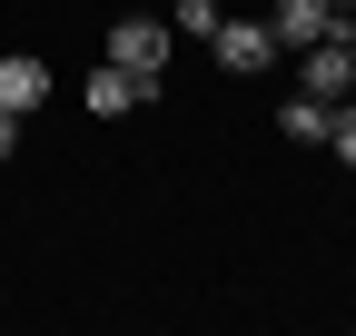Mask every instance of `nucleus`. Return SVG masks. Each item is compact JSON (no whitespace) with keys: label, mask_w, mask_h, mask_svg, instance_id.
<instances>
[{"label":"nucleus","mask_w":356,"mask_h":336,"mask_svg":"<svg viewBox=\"0 0 356 336\" xmlns=\"http://www.w3.org/2000/svg\"><path fill=\"white\" fill-rule=\"evenodd\" d=\"M208 50H218V69H277V30H267V20H218V40H208Z\"/></svg>","instance_id":"2"},{"label":"nucleus","mask_w":356,"mask_h":336,"mask_svg":"<svg viewBox=\"0 0 356 336\" xmlns=\"http://www.w3.org/2000/svg\"><path fill=\"white\" fill-rule=\"evenodd\" d=\"M79 99H89V119H129V109H139V99H159V79H139V69H119V60H109V69H99V79H89V90H79Z\"/></svg>","instance_id":"4"},{"label":"nucleus","mask_w":356,"mask_h":336,"mask_svg":"<svg viewBox=\"0 0 356 336\" xmlns=\"http://www.w3.org/2000/svg\"><path fill=\"white\" fill-rule=\"evenodd\" d=\"M297 90H317V99H346V90H356L346 30H327V40H307V50H297Z\"/></svg>","instance_id":"1"},{"label":"nucleus","mask_w":356,"mask_h":336,"mask_svg":"<svg viewBox=\"0 0 356 336\" xmlns=\"http://www.w3.org/2000/svg\"><path fill=\"white\" fill-rule=\"evenodd\" d=\"M267 30H277V50H307V40H327V0H267Z\"/></svg>","instance_id":"5"},{"label":"nucleus","mask_w":356,"mask_h":336,"mask_svg":"<svg viewBox=\"0 0 356 336\" xmlns=\"http://www.w3.org/2000/svg\"><path fill=\"white\" fill-rule=\"evenodd\" d=\"M10 149H20V119H10V109H0V158H10Z\"/></svg>","instance_id":"10"},{"label":"nucleus","mask_w":356,"mask_h":336,"mask_svg":"<svg viewBox=\"0 0 356 336\" xmlns=\"http://www.w3.org/2000/svg\"><path fill=\"white\" fill-rule=\"evenodd\" d=\"M218 20H228V0H178V10H168V40H218Z\"/></svg>","instance_id":"8"},{"label":"nucleus","mask_w":356,"mask_h":336,"mask_svg":"<svg viewBox=\"0 0 356 336\" xmlns=\"http://www.w3.org/2000/svg\"><path fill=\"white\" fill-rule=\"evenodd\" d=\"M327 119H337V99H317V90H297V99L277 109V129H287L297 149H327Z\"/></svg>","instance_id":"7"},{"label":"nucleus","mask_w":356,"mask_h":336,"mask_svg":"<svg viewBox=\"0 0 356 336\" xmlns=\"http://www.w3.org/2000/svg\"><path fill=\"white\" fill-rule=\"evenodd\" d=\"M109 60L139 69V79H159V69H168V20H119V30H109Z\"/></svg>","instance_id":"3"},{"label":"nucleus","mask_w":356,"mask_h":336,"mask_svg":"<svg viewBox=\"0 0 356 336\" xmlns=\"http://www.w3.org/2000/svg\"><path fill=\"white\" fill-rule=\"evenodd\" d=\"M327 149L356 168V90H346V99H337V119H327Z\"/></svg>","instance_id":"9"},{"label":"nucleus","mask_w":356,"mask_h":336,"mask_svg":"<svg viewBox=\"0 0 356 336\" xmlns=\"http://www.w3.org/2000/svg\"><path fill=\"white\" fill-rule=\"evenodd\" d=\"M327 20H356V0H327Z\"/></svg>","instance_id":"11"},{"label":"nucleus","mask_w":356,"mask_h":336,"mask_svg":"<svg viewBox=\"0 0 356 336\" xmlns=\"http://www.w3.org/2000/svg\"><path fill=\"white\" fill-rule=\"evenodd\" d=\"M40 99H50V69H40L30 50H10V60H0V109H10V119H30Z\"/></svg>","instance_id":"6"},{"label":"nucleus","mask_w":356,"mask_h":336,"mask_svg":"<svg viewBox=\"0 0 356 336\" xmlns=\"http://www.w3.org/2000/svg\"><path fill=\"white\" fill-rule=\"evenodd\" d=\"M337 30H346V50H356V20H337Z\"/></svg>","instance_id":"12"}]
</instances>
